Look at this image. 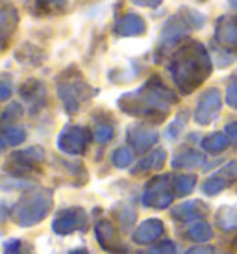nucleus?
Wrapping results in <instances>:
<instances>
[{"label":"nucleus","mask_w":237,"mask_h":254,"mask_svg":"<svg viewBox=\"0 0 237 254\" xmlns=\"http://www.w3.org/2000/svg\"><path fill=\"white\" fill-rule=\"evenodd\" d=\"M221 104H223V97H221V93L217 91V89H209V91L204 93L195 110L196 123H200V125L211 123L217 117Z\"/></svg>","instance_id":"nucleus-6"},{"label":"nucleus","mask_w":237,"mask_h":254,"mask_svg":"<svg viewBox=\"0 0 237 254\" xmlns=\"http://www.w3.org/2000/svg\"><path fill=\"white\" fill-rule=\"evenodd\" d=\"M226 102H228L230 106L237 108V80L228 85V91H226Z\"/></svg>","instance_id":"nucleus-24"},{"label":"nucleus","mask_w":237,"mask_h":254,"mask_svg":"<svg viewBox=\"0 0 237 254\" xmlns=\"http://www.w3.org/2000/svg\"><path fill=\"white\" fill-rule=\"evenodd\" d=\"M193 188H195V177L180 175V177L176 178V191H178V195H185Z\"/></svg>","instance_id":"nucleus-19"},{"label":"nucleus","mask_w":237,"mask_h":254,"mask_svg":"<svg viewBox=\"0 0 237 254\" xmlns=\"http://www.w3.org/2000/svg\"><path fill=\"white\" fill-rule=\"evenodd\" d=\"M161 230H163V225L160 221H147V223L141 225V228L135 232L133 238H135L137 243H148V241L156 240L161 234Z\"/></svg>","instance_id":"nucleus-12"},{"label":"nucleus","mask_w":237,"mask_h":254,"mask_svg":"<svg viewBox=\"0 0 237 254\" xmlns=\"http://www.w3.org/2000/svg\"><path fill=\"white\" fill-rule=\"evenodd\" d=\"M133 4H137V6H143V7H156L161 4V0H132Z\"/></svg>","instance_id":"nucleus-26"},{"label":"nucleus","mask_w":237,"mask_h":254,"mask_svg":"<svg viewBox=\"0 0 237 254\" xmlns=\"http://www.w3.org/2000/svg\"><path fill=\"white\" fill-rule=\"evenodd\" d=\"M228 4H230L234 9H237V0H228Z\"/></svg>","instance_id":"nucleus-31"},{"label":"nucleus","mask_w":237,"mask_h":254,"mask_svg":"<svg viewBox=\"0 0 237 254\" xmlns=\"http://www.w3.org/2000/svg\"><path fill=\"white\" fill-rule=\"evenodd\" d=\"M145 30H147L145 21L141 19L139 15H133V13L120 17L117 21V24H115V32H117L118 36H124V37L141 36V34H145Z\"/></svg>","instance_id":"nucleus-8"},{"label":"nucleus","mask_w":237,"mask_h":254,"mask_svg":"<svg viewBox=\"0 0 237 254\" xmlns=\"http://www.w3.org/2000/svg\"><path fill=\"white\" fill-rule=\"evenodd\" d=\"M89 143V132L82 127H69L58 137V147L67 154H82Z\"/></svg>","instance_id":"nucleus-5"},{"label":"nucleus","mask_w":237,"mask_h":254,"mask_svg":"<svg viewBox=\"0 0 237 254\" xmlns=\"http://www.w3.org/2000/svg\"><path fill=\"white\" fill-rule=\"evenodd\" d=\"M132 152L128 150V148H118L113 152V163L117 165V167H128L130 163H132Z\"/></svg>","instance_id":"nucleus-20"},{"label":"nucleus","mask_w":237,"mask_h":254,"mask_svg":"<svg viewBox=\"0 0 237 254\" xmlns=\"http://www.w3.org/2000/svg\"><path fill=\"white\" fill-rule=\"evenodd\" d=\"M58 93H59L63 106L69 113L78 112L80 104L89 97V89H87V85L84 84L82 78H76V80L74 78H69V80L63 78L61 82L58 84Z\"/></svg>","instance_id":"nucleus-3"},{"label":"nucleus","mask_w":237,"mask_h":254,"mask_svg":"<svg viewBox=\"0 0 237 254\" xmlns=\"http://www.w3.org/2000/svg\"><path fill=\"white\" fill-rule=\"evenodd\" d=\"M9 91H11V89H9V85H7V82H4V84H2V99L6 100L7 97H9Z\"/></svg>","instance_id":"nucleus-30"},{"label":"nucleus","mask_w":237,"mask_h":254,"mask_svg":"<svg viewBox=\"0 0 237 254\" xmlns=\"http://www.w3.org/2000/svg\"><path fill=\"white\" fill-rule=\"evenodd\" d=\"M50 197L49 195H45V193H41V195H34V197H30L28 200H24L21 204V208L17 210V221L21 223L22 226L26 225H34V223H37L39 219L45 217V213H47V210L50 208Z\"/></svg>","instance_id":"nucleus-4"},{"label":"nucleus","mask_w":237,"mask_h":254,"mask_svg":"<svg viewBox=\"0 0 237 254\" xmlns=\"http://www.w3.org/2000/svg\"><path fill=\"white\" fill-rule=\"evenodd\" d=\"M215 37L219 43L226 47H237V19L236 17H223L215 30Z\"/></svg>","instance_id":"nucleus-10"},{"label":"nucleus","mask_w":237,"mask_h":254,"mask_svg":"<svg viewBox=\"0 0 237 254\" xmlns=\"http://www.w3.org/2000/svg\"><path fill=\"white\" fill-rule=\"evenodd\" d=\"M228 186V182L224 180L223 177H219V178H209L208 182L204 184V191L208 193V195H215V193H219L221 190H224Z\"/></svg>","instance_id":"nucleus-21"},{"label":"nucleus","mask_w":237,"mask_h":254,"mask_svg":"<svg viewBox=\"0 0 237 254\" xmlns=\"http://www.w3.org/2000/svg\"><path fill=\"white\" fill-rule=\"evenodd\" d=\"M84 223V213L82 210H65L61 215H58L56 223H54V230L59 234L72 232L78 225Z\"/></svg>","instance_id":"nucleus-11"},{"label":"nucleus","mask_w":237,"mask_h":254,"mask_svg":"<svg viewBox=\"0 0 237 254\" xmlns=\"http://www.w3.org/2000/svg\"><path fill=\"white\" fill-rule=\"evenodd\" d=\"M65 2L67 0H37V4L45 9V7H59V6H65Z\"/></svg>","instance_id":"nucleus-25"},{"label":"nucleus","mask_w":237,"mask_h":254,"mask_svg":"<svg viewBox=\"0 0 237 254\" xmlns=\"http://www.w3.org/2000/svg\"><path fill=\"white\" fill-rule=\"evenodd\" d=\"M6 254H21V243H19V241H11V243H7Z\"/></svg>","instance_id":"nucleus-27"},{"label":"nucleus","mask_w":237,"mask_h":254,"mask_svg":"<svg viewBox=\"0 0 237 254\" xmlns=\"http://www.w3.org/2000/svg\"><path fill=\"white\" fill-rule=\"evenodd\" d=\"M175 102V95L165 89L156 78L150 80L143 89L130 95H124L118 100V106L132 115H152L160 113L165 117L169 106Z\"/></svg>","instance_id":"nucleus-2"},{"label":"nucleus","mask_w":237,"mask_h":254,"mask_svg":"<svg viewBox=\"0 0 237 254\" xmlns=\"http://www.w3.org/2000/svg\"><path fill=\"white\" fill-rule=\"evenodd\" d=\"M204 163V158L196 152H183V154L176 156V160L173 162L175 167H180V169H187V167H198Z\"/></svg>","instance_id":"nucleus-16"},{"label":"nucleus","mask_w":237,"mask_h":254,"mask_svg":"<svg viewBox=\"0 0 237 254\" xmlns=\"http://www.w3.org/2000/svg\"><path fill=\"white\" fill-rule=\"evenodd\" d=\"M21 113H22V110H21V106H19V104H11V106L4 112V115H2V121H4V123H7L11 117H13V121L19 119V117H21Z\"/></svg>","instance_id":"nucleus-23"},{"label":"nucleus","mask_w":237,"mask_h":254,"mask_svg":"<svg viewBox=\"0 0 237 254\" xmlns=\"http://www.w3.org/2000/svg\"><path fill=\"white\" fill-rule=\"evenodd\" d=\"M130 141H132V145L137 150H148V148L152 147L154 143L158 141V132L154 130V128H148V127H143V125H139V127H132L130 128Z\"/></svg>","instance_id":"nucleus-9"},{"label":"nucleus","mask_w":237,"mask_h":254,"mask_svg":"<svg viewBox=\"0 0 237 254\" xmlns=\"http://www.w3.org/2000/svg\"><path fill=\"white\" fill-rule=\"evenodd\" d=\"M171 200H173V197L167 191V184H163V178L152 180V184L147 188L145 204L154 206V208H163V206H169Z\"/></svg>","instance_id":"nucleus-7"},{"label":"nucleus","mask_w":237,"mask_h":254,"mask_svg":"<svg viewBox=\"0 0 237 254\" xmlns=\"http://www.w3.org/2000/svg\"><path fill=\"white\" fill-rule=\"evenodd\" d=\"M95 135H97L98 143H108L113 137V127L112 125H98Z\"/></svg>","instance_id":"nucleus-22"},{"label":"nucleus","mask_w":237,"mask_h":254,"mask_svg":"<svg viewBox=\"0 0 237 254\" xmlns=\"http://www.w3.org/2000/svg\"><path fill=\"white\" fill-rule=\"evenodd\" d=\"M228 143H230V139L226 137L224 134H211L208 135L206 139L202 141V147L208 150V152H213V154H217V152H221V150H224V148L228 147Z\"/></svg>","instance_id":"nucleus-13"},{"label":"nucleus","mask_w":237,"mask_h":254,"mask_svg":"<svg viewBox=\"0 0 237 254\" xmlns=\"http://www.w3.org/2000/svg\"><path fill=\"white\" fill-rule=\"evenodd\" d=\"M226 134L230 135L232 139H236L237 141V123H232V125L226 127Z\"/></svg>","instance_id":"nucleus-28"},{"label":"nucleus","mask_w":237,"mask_h":254,"mask_svg":"<svg viewBox=\"0 0 237 254\" xmlns=\"http://www.w3.org/2000/svg\"><path fill=\"white\" fill-rule=\"evenodd\" d=\"M165 162V150H154L137 165V171H147V169H160Z\"/></svg>","instance_id":"nucleus-17"},{"label":"nucleus","mask_w":237,"mask_h":254,"mask_svg":"<svg viewBox=\"0 0 237 254\" xmlns=\"http://www.w3.org/2000/svg\"><path fill=\"white\" fill-rule=\"evenodd\" d=\"M187 254H213V251L206 247H195V249H191Z\"/></svg>","instance_id":"nucleus-29"},{"label":"nucleus","mask_w":237,"mask_h":254,"mask_svg":"<svg viewBox=\"0 0 237 254\" xmlns=\"http://www.w3.org/2000/svg\"><path fill=\"white\" fill-rule=\"evenodd\" d=\"M189 236L195 241H208L211 238V228L208 225H195L189 228Z\"/></svg>","instance_id":"nucleus-18"},{"label":"nucleus","mask_w":237,"mask_h":254,"mask_svg":"<svg viewBox=\"0 0 237 254\" xmlns=\"http://www.w3.org/2000/svg\"><path fill=\"white\" fill-rule=\"evenodd\" d=\"M43 158H45V154H43L41 148H30V150H22V152H17V154H13V160L15 162L22 163L24 167H28V165H34V163L41 162Z\"/></svg>","instance_id":"nucleus-15"},{"label":"nucleus","mask_w":237,"mask_h":254,"mask_svg":"<svg viewBox=\"0 0 237 254\" xmlns=\"http://www.w3.org/2000/svg\"><path fill=\"white\" fill-rule=\"evenodd\" d=\"M26 139V132L24 128L21 127H7L4 128L2 132V147H7V145H19Z\"/></svg>","instance_id":"nucleus-14"},{"label":"nucleus","mask_w":237,"mask_h":254,"mask_svg":"<svg viewBox=\"0 0 237 254\" xmlns=\"http://www.w3.org/2000/svg\"><path fill=\"white\" fill-rule=\"evenodd\" d=\"M70 254H87L85 251H74V253H70Z\"/></svg>","instance_id":"nucleus-32"},{"label":"nucleus","mask_w":237,"mask_h":254,"mask_svg":"<svg viewBox=\"0 0 237 254\" xmlns=\"http://www.w3.org/2000/svg\"><path fill=\"white\" fill-rule=\"evenodd\" d=\"M211 64L206 49L198 43H189L180 52H176V58L171 65V72L176 85L181 93H189L200 85L209 76Z\"/></svg>","instance_id":"nucleus-1"}]
</instances>
